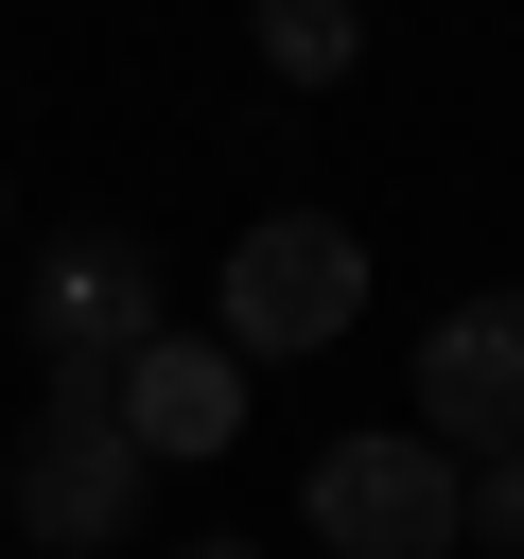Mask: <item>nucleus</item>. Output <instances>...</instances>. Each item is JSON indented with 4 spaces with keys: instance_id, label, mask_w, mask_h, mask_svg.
<instances>
[{
    "instance_id": "1",
    "label": "nucleus",
    "mask_w": 524,
    "mask_h": 559,
    "mask_svg": "<svg viewBox=\"0 0 524 559\" xmlns=\"http://www.w3.org/2000/svg\"><path fill=\"white\" fill-rule=\"evenodd\" d=\"M297 524H314V559H454L472 542V472L419 419H367V437H332L297 472Z\"/></svg>"
},
{
    "instance_id": "2",
    "label": "nucleus",
    "mask_w": 524,
    "mask_h": 559,
    "mask_svg": "<svg viewBox=\"0 0 524 559\" xmlns=\"http://www.w3.org/2000/svg\"><path fill=\"white\" fill-rule=\"evenodd\" d=\"M367 314V245L332 227V210H262L245 245H227V280H210V349L227 367H297V349H332Z\"/></svg>"
},
{
    "instance_id": "3",
    "label": "nucleus",
    "mask_w": 524,
    "mask_h": 559,
    "mask_svg": "<svg viewBox=\"0 0 524 559\" xmlns=\"http://www.w3.org/2000/svg\"><path fill=\"white\" fill-rule=\"evenodd\" d=\"M0 489H17V542H35V559H105V542H140V437H122V402H105V384H35Z\"/></svg>"
},
{
    "instance_id": "4",
    "label": "nucleus",
    "mask_w": 524,
    "mask_h": 559,
    "mask_svg": "<svg viewBox=\"0 0 524 559\" xmlns=\"http://www.w3.org/2000/svg\"><path fill=\"white\" fill-rule=\"evenodd\" d=\"M17 332H35V384H122V367L157 349V245H122V227H70V245H35V280H17Z\"/></svg>"
},
{
    "instance_id": "5",
    "label": "nucleus",
    "mask_w": 524,
    "mask_h": 559,
    "mask_svg": "<svg viewBox=\"0 0 524 559\" xmlns=\"http://www.w3.org/2000/svg\"><path fill=\"white\" fill-rule=\"evenodd\" d=\"M402 419H419L454 472L524 454V297H454V314L419 332V384H402Z\"/></svg>"
},
{
    "instance_id": "6",
    "label": "nucleus",
    "mask_w": 524,
    "mask_h": 559,
    "mask_svg": "<svg viewBox=\"0 0 524 559\" xmlns=\"http://www.w3.org/2000/svg\"><path fill=\"white\" fill-rule=\"evenodd\" d=\"M105 402H122V437H140V472H210V454L245 437V367H227L210 332H157V349H140V367H122Z\"/></svg>"
},
{
    "instance_id": "7",
    "label": "nucleus",
    "mask_w": 524,
    "mask_h": 559,
    "mask_svg": "<svg viewBox=\"0 0 524 559\" xmlns=\"http://www.w3.org/2000/svg\"><path fill=\"white\" fill-rule=\"evenodd\" d=\"M262 70H279V87H349V70H367V17H349V0H262Z\"/></svg>"
},
{
    "instance_id": "8",
    "label": "nucleus",
    "mask_w": 524,
    "mask_h": 559,
    "mask_svg": "<svg viewBox=\"0 0 524 559\" xmlns=\"http://www.w3.org/2000/svg\"><path fill=\"white\" fill-rule=\"evenodd\" d=\"M472 542H507V559H524V454H489V472H472Z\"/></svg>"
},
{
    "instance_id": "9",
    "label": "nucleus",
    "mask_w": 524,
    "mask_h": 559,
    "mask_svg": "<svg viewBox=\"0 0 524 559\" xmlns=\"http://www.w3.org/2000/svg\"><path fill=\"white\" fill-rule=\"evenodd\" d=\"M175 559H262V542H175Z\"/></svg>"
}]
</instances>
